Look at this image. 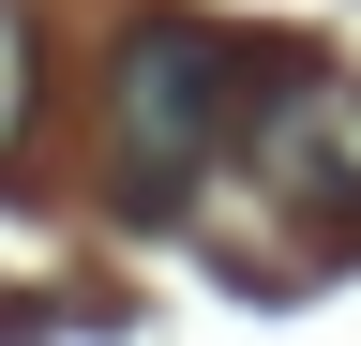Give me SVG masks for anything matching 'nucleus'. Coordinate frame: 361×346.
I'll use <instances>...</instances> for the list:
<instances>
[{"label":"nucleus","instance_id":"7ed1b4c3","mask_svg":"<svg viewBox=\"0 0 361 346\" xmlns=\"http://www.w3.org/2000/svg\"><path fill=\"white\" fill-rule=\"evenodd\" d=\"M30 136V30H16V0H0V151Z\"/></svg>","mask_w":361,"mask_h":346},{"label":"nucleus","instance_id":"f257e3e1","mask_svg":"<svg viewBox=\"0 0 361 346\" xmlns=\"http://www.w3.org/2000/svg\"><path fill=\"white\" fill-rule=\"evenodd\" d=\"M241 121H256V61L226 46V30H196V16L121 30V61H106V151H121V196L135 211H166Z\"/></svg>","mask_w":361,"mask_h":346},{"label":"nucleus","instance_id":"f03ea898","mask_svg":"<svg viewBox=\"0 0 361 346\" xmlns=\"http://www.w3.org/2000/svg\"><path fill=\"white\" fill-rule=\"evenodd\" d=\"M271 151H286V181H301L316 211H361V91H286Z\"/></svg>","mask_w":361,"mask_h":346}]
</instances>
